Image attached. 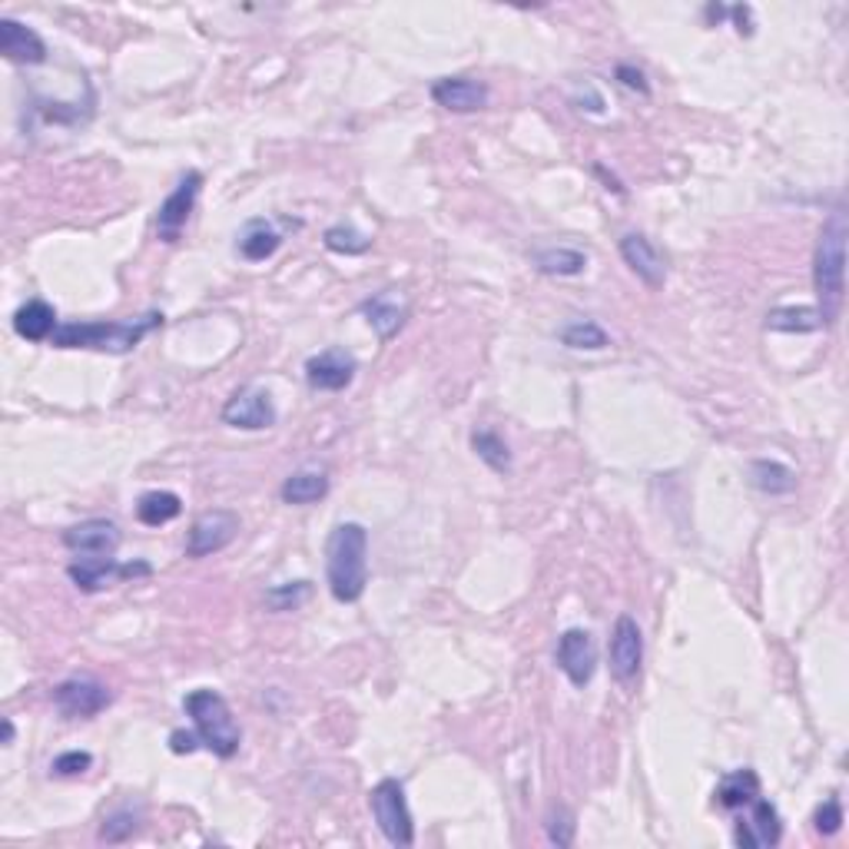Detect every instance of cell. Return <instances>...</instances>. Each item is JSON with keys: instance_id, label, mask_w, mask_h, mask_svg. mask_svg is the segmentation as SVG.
I'll use <instances>...</instances> for the list:
<instances>
[{"instance_id": "cell-5", "label": "cell", "mask_w": 849, "mask_h": 849, "mask_svg": "<svg viewBox=\"0 0 849 849\" xmlns=\"http://www.w3.org/2000/svg\"><path fill=\"white\" fill-rule=\"evenodd\" d=\"M372 816L382 829V836L392 846H411L415 842V826H411V810L405 800V786L398 780H378L369 793Z\"/></svg>"}, {"instance_id": "cell-1", "label": "cell", "mask_w": 849, "mask_h": 849, "mask_svg": "<svg viewBox=\"0 0 849 849\" xmlns=\"http://www.w3.org/2000/svg\"><path fill=\"white\" fill-rule=\"evenodd\" d=\"M813 286H816V313L823 326H833L842 313V296H846V213L836 206L816 239V256H813Z\"/></svg>"}, {"instance_id": "cell-33", "label": "cell", "mask_w": 849, "mask_h": 849, "mask_svg": "<svg viewBox=\"0 0 849 849\" xmlns=\"http://www.w3.org/2000/svg\"><path fill=\"white\" fill-rule=\"evenodd\" d=\"M547 839L554 842V846H571L575 842V816H571V810H564V806H557L551 816H547Z\"/></svg>"}, {"instance_id": "cell-12", "label": "cell", "mask_w": 849, "mask_h": 849, "mask_svg": "<svg viewBox=\"0 0 849 849\" xmlns=\"http://www.w3.org/2000/svg\"><path fill=\"white\" fill-rule=\"evenodd\" d=\"M120 528L106 518H90L64 531V547L77 557H113L120 551Z\"/></svg>"}, {"instance_id": "cell-34", "label": "cell", "mask_w": 849, "mask_h": 849, "mask_svg": "<svg viewBox=\"0 0 849 849\" xmlns=\"http://www.w3.org/2000/svg\"><path fill=\"white\" fill-rule=\"evenodd\" d=\"M90 767H93V754H87V750H67V754L54 757L50 773H54V777H80V773H87Z\"/></svg>"}, {"instance_id": "cell-13", "label": "cell", "mask_w": 849, "mask_h": 849, "mask_svg": "<svg viewBox=\"0 0 849 849\" xmlns=\"http://www.w3.org/2000/svg\"><path fill=\"white\" fill-rule=\"evenodd\" d=\"M355 372H359L355 355L339 349V346H332V349H326V352H319L306 362V382L316 392H342V388L352 385Z\"/></svg>"}, {"instance_id": "cell-7", "label": "cell", "mask_w": 849, "mask_h": 849, "mask_svg": "<svg viewBox=\"0 0 849 849\" xmlns=\"http://www.w3.org/2000/svg\"><path fill=\"white\" fill-rule=\"evenodd\" d=\"M554 660H557V670L568 677L575 687H588L595 680V670H598V644L588 631L571 627V631L561 634Z\"/></svg>"}, {"instance_id": "cell-19", "label": "cell", "mask_w": 849, "mask_h": 849, "mask_svg": "<svg viewBox=\"0 0 849 849\" xmlns=\"http://www.w3.org/2000/svg\"><path fill=\"white\" fill-rule=\"evenodd\" d=\"M57 329H60L57 309L44 299H31L14 313V332L27 342H47V339H54Z\"/></svg>"}, {"instance_id": "cell-38", "label": "cell", "mask_w": 849, "mask_h": 849, "mask_svg": "<svg viewBox=\"0 0 849 849\" xmlns=\"http://www.w3.org/2000/svg\"><path fill=\"white\" fill-rule=\"evenodd\" d=\"M14 734H18V731H14V721H11V717H4V747H11V744H14Z\"/></svg>"}, {"instance_id": "cell-20", "label": "cell", "mask_w": 849, "mask_h": 849, "mask_svg": "<svg viewBox=\"0 0 849 849\" xmlns=\"http://www.w3.org/2000/svg\"><path fill=\"white\" fill-rule=\"evenodd\" d=\"M362 316H365L369 326L378 332V339H392V336L405 326L408 309H405V303H401L392 290H385V293H378V296H372V299L362 303Z\"/></svg>"}, {"instance_id": "cell-3", "label": "cell", "mask_w": 849, "mask_h": 849, "mask_svg": "<svg viewBox=\"0 0 849 849\" xmlns=\"http://www.w3.org/2000/svg\"><path fill=\"white\" fill-rule=\"evenodd\" d=\"M157 329H163V313H147V316L126 319V322H64L54 332L50 346H57V349H97V352L126 355Z\"/></svg>"}, {"instance_id": "cell-11", "label": "cell", "mask_w": 849, "mask_h": 849, "mask_svg": "<svg viewBox=\"0 0 849 849\" xmlns=\"http://www.w3.org/2000/svg\"><path fill=\"white\" fill-rule=\"evenodd\" d=\"M641 664H644V634L631 614H621L611 634V673L621 683H634L641 673Z\"/></svg>"}, {"instance_id": "cell-26", "label": "cell", "mask_w": 849, "mask_h": 849, "mask_svg": "<svg viewBox=\"0 0 849 849\" xmlns=\"http://www.w3.org/2000/svg\"><path fill=\"white\" fill-rule=\"evenodd\" d=\"M750 482L754 488H760L763 495H790L796 488V472L786 468L783 462H754L750 465Z\"/></svg>"}, {"instance_id": "cell-29", "label": "cell", "mask_w": 849, "mask_h": 849, "mask_svg": "<svg viewBox=\"0 0 849 849\" xmlns=\"http://www.w3.org/2000/svg\"><path fill=\"white\" fill-rule=\"evenodd\" d=\"M472 449H475V455H478L491 472H498V475H508V472H511V452H508V442H505L498 432H488V429L475 432V435H472Z\"/></svg>"}, {"instance_id": "cell-10", "label": "cell", "mask_w": 849, "mask_h": 849, "mask_svg": "<svg viewBox=\"0 0 849 849\" xmlns=\"http://www.w3.org/2000/svg\"><path fill=\"white\" fill-rule=\"evenodd\" d=\"M223 421L233 424V429H246V432H262L275 424V405L272 395L262 388H239L226 405H223Z\"/></svg>"}, {"instance_id": "cell-37", "label": "cell", "mask_w": 849, "mask_h": 849, "mask_svg": "<svg viewBox=\"0 0 849 849\" xmlns=\"http://www.w3.org/2000/svg\"><path fill=\"white\" fill-rule=\"evenodd\" d=\"M200 744H203L200 734H186V731H173V734H170V750H173V754H193Z\"/></svg>"}, {"instance_id": "cell-35", "label": "cell", "mask_w": 849, "mask_h": 849, "mask_svg": "<svg viewBox=\"0 0 849 849\" xmlns=\"http://www.w3.org/2000/svg\"><path fill=\"white\" fill-rule=\"evenodd\" d=\"M842 803L836 800V796H829V800H823L819 806H816V816H813V823H816V833H823V836H836L839 829H842Z\"/></svg>"}, {"instance_id": "cell-17", "label": "cell", "mask_w": 849, "mask_h": 849, "mask_svg": "<svg viewBox=\"0 0 849 849\" xmlns=\"http://www.w3.org/2000/svg\"><path fill=\"white\" fill-rule=\"evenodd\" d=\"M0 50H4V57L11 64H21V67H37V64L47 60L44 37L37 31H31L27 24L11 21V18L0 21Z\"/></svg>"}, {"instance_id": "cell-9", "label": "cell", "mask_w": 849, "mask_h": 849, "mask_svg": "<svg viewBox=\"0 0 849 849\" xmlns=\"http://www.w3.org/2000/svg\"><path fill=\"white\" fill-rule=\"evenodd\" d=\"M200 190H203V173L190 170V173L177 183V190L160 203V210H157V233H160L163 242H177V239H180V233H183L186 223H190V213H193V206H196Z\"/></svg>"}, {"instance_id": "cell-16", "label": "cell", "mask_w": 849, "mask_h": 849, "mask_svg": "<svg viewBox=\"0 0 849 849\" xmlns=\"http://www.w3.org/2000/svg\"><path fill=\"white\" fill-rule=\"evenodd\" d=\"M432 100L449 113H475L488 106V87L475 77H442L432 83Z\"/></svg>"}, {"instance_id": "cell-36", "label": "cell", "mask_w": 849, "mask_h": 849, "mask_svg": "<svg viewBox=\"0 0 849 849\" xmlns=\"http://www.w3.org/2000/svg\"><path fill=\"white\" fill-rule=\"evenodd\" d=\"M618 80H621L624 87L637 90V93H650V87H647L644 73H641V70H634V67H627V64H621V67H618Z\"/></svg>"}, {"instance_id": "cell-6", "label": "cell", "mask_w": 849, "mask_h": 849, "mask_svg": "<svg viewBox=\"0 0 849 849\" xmlns=\"http://www.w3.org/2000/svg\"><path fill=\"white\" fill-rule=\"evenodd\" d=\"M110 700H113L110 690L93 677H70L54 687V706L70 721L97 717L100 711H106Z\"/></svg>"}, {"instance_id": "cell-8", "label": "cell", "mask_w": 849, "mask_h": 849, "mask_svg": "<svg viewBox=\"0 0 849 849\" xmlns=\"http://www.w3.org/2000/svg\"><path fill=\"white\" fill-rule=\"evenodd\" d=\"M239 534V514L229 511V508H213V511H203L193 528H190V537H186V554L190 557H206V554H216L223 547H229Z\"/></svg>"}, {"instance_id": "cell-27", "label": "cell", "mask_w": 849, "mask_h": 849, "mask_svg": "<svg viewBox=\"0 0 849 849\" xmlns=\"http://www.w3.org/2000/svg\"><path fill=\"white\" fill-rule=\"evenodd\" d=\"M767 329H773V332H816V329H823V319L813 306H790V309H773L767 316Z\"/></svg>"}, {"instance_id": "cell-24", "label": "cell", "mask_w": 849, "mask_h": 849, "mask_svg": "<svg viewBox=\"0 0 849 849\" xmlns=\"http://www.w3.org/2000/svg\"><path fill=\"white\" fill-rule=\"evenodd\" d=\"M180 511H183V501L173 491H147V495H139V501H136V518H139V524H147V528L170 524L173 518H180Z\"/></svg>"}, {"instance_id": "cell-21", "label": "cell", "mask_w": 849, "mask_h": 849, "mask_svg": "<svg viewBox=\"0 0 849 849\" xmlns=\"http://www.w3.org/2000/svg\"><path fill=\"white\" fill-rule=\"evenodd\" d=\"M279 246H282V236H279V229H275L272 223H265V219H249V223L242 226L239 242H236V249H239V256H242L246 262H265L269 256H275Z\"/></svg>"}, {"instance_id": "cell-15", "label": "cell", "mask_w": 849, "mask_h": 849, "mask_svg": "<svg viewBox=\"0 0 849 849\" xmlns=\"http://www.w3.org/2000/svg\"><path fill=\"white\" fill-rule=\"evenodd\" d=\"M621 259L631 265V272L644 282V286L660 290L667 282V262L644 233H627L621 239Z\"/></svg>"}, {"instance_id": "cell-28", "label": "cell", "mask_w": 849, "mask_h": 849, "mask_svg": "<svg viewBox=\"0 0 849 849\" xmlns=\"http://www.w3.org/2000/svg\"><path fill=\"white\" fill-rule=\"evenodd\" d=\"M561 342L568 346V349H578V352H601V349H608L611 346V339H608V332L598 326V322H591V319H578V322H568L561 329Z\"/></svg>"}, {"instance_id": "cell-2", "label": "cell", "mask_w": 849, "mask_h": 849, "mask_svg": "<svg viewBox=\"0 0 849 849\" xmlns=\"http://www.w3.org/2000/svg\"><path fill=\"white\" fill-rule=\"evenodd\" d=\"M326 578L329 591L342 604H355L369 585V531L359 521H342L332 528L326 544Z\"/></svg>"}, {"instance_id": "cell-22", "label": "cell", "mask_w": 849, "mask_h": 849, "mask_svg": "<svg viewBox=\"0 0 849 849\" xmlns=\"http://www.w3.org/2000/svg\"><path fill=\"white\" fill-rule=\"evenodd\" d=\"M282 501L286 505H313L329 495V475L322 468H299L282 482Z\"/></svg>"}, {"instance_id": "cell-30", "label": "cell", "mask_w": 849, "mask_h": 849, "mask_svg": "<svg viewBox=\"0 0 849 849\" xmlns=\"http://www.w3.org/2000/svg\"><path fill=\"white\" fill-rule=\"evenodd\" d=\"M322 242H326V249H332V252H339V256H362V252H369V246H372V239H369L365 233H359L352 223H339V226L326 229Z\"/></svg>"}, {"instance_id": "cell-32", "label": "cell", "mask_w": 849, "mask_h": 849, "mask_svg": "<svg viewBox=\"0 0 849 849\" xmlns=\"http://www.w3.org/2000/svg\"><path fill=\"white\" fill-rule=\"evenodd\" d=\"M136 826H139V813H133V810H116V813H110V816L103 819L100 839H106V842H123V839H129V836L136 833Z\"/></svg>"}, {"instance_id": "cell-4", "label": "cell", "mask_w": 849, "mask_h": 849, "mask_svg": "<svg viewBox=\"0 0 849 849\" xmlns=\"http://www.w3.org/2000/svg\"><path fill=\"white\" fill-rule=\"evenodd\" d=\"M183 706H186V714L193 717V727H196V734H200V740H203L206 750H213V754L223 757V760H229V757L239 754L242 731H239V724L233 721L229 703H226L216 690L200 687V690L186 693Z\"/></svg>"}, {"instance_id": "cell-25", "label": "cell", "mask_w": 849, "mask_h": 849, "mask_svg": "<svg viewBox=\"0 0 849 849\" xmlns=\"http://www.w3.org/2000/svg\"><path fill=\"white\" fill-rule=\"evenodd\" d=\"M534 265L544 275H581L588 269V256L571 246H551L534 252Z\"/></svg>"}, {"instance_id": "cell-31", "label": "cell", "mask_w": 849, "mask_h": 849, "mask_svg": "<svg viewBox=\"0 0 849 849\" xmlns=\"http://www.w3.org/2000/svg\"><path fill=\"white\" fill-rule=\"evenodd\" d=\"M309 595H313L309 581H290V585H279V588L265 591V608H272V611H296Z\"/></svg>"}, {"instance_id": "cell-23", "label": "cell", "mask_w": 849, "mask_h": 849, "mask_svg": "<svg viewBox=\"0 0 849 849\" xmlns=\"http://www.w3.org/2000/svg\"><path fill=\"white\" fill-rule=\"evenodd\" d=\"M760 796V777L754 770H734L717 783V803L724 810H744Z\"/></svg>"}, {"instance_id": "cell-18", "label": "cell", "mask_w": 849, "mask_h": 849, "mask_svg": "<svg viewBox=\"0 0 849 849\" xmlns=\"http://www.w3.org/2000/svg\"><path fill=\"white\" fill-rule=\"evenodd\" d=\"M67 575L80 591L97 595V591L110 588L116 578H123V564H116V557H80L70 564Z\"/></svg>"}, {"instance_id": "cell-14", "label": "cell", "mask_w": 849, "mask_h": 849, "mask_svg": "<svg viewBox=\"0 0 849 849\" xmlns=\"http://www.w3.org/2000/svg\"><path fill=\"white\" fill-rule=\"evenodd\" d=\"M737 846L744 849H763V846H777L783 839V823H780V813L770 800H754L750 803V816L737 823V833H734Z\"/></svg>"}]
</instances>
